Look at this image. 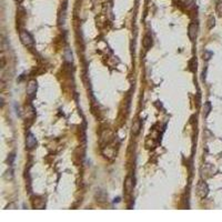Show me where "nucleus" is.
<instances>
[{"label": "nucleus", "instance_id": "nucleus-11", "mask_svg": "<svg viewBox=\"0 0 222 222\" xmlns=\"http://www.w3.org/2000/svg\"><path fill=\"white\" fill-rule=\"evenodd\" d=\"M189 66H190V70L192 72H196L197 71V58H192L191 61L189 62Z\"/></svg>", "mask_w": 222, "mask_h": 222}, {"label": "nucleus", "instance_id": "nucleus-6", "mask_svg": "<svg viewBox=\"0 0 222 222\" xmlns=\"http://www.w3.org/2000/svg\"><path fill=\"white\" fill-rule=\"evenodd\" d=\"M133 187H135V183H133V178L131 175H128L124 181V191H126L127 194H131V192L133 191Z\"/></svg>", "mask_w": 222, "mask_h": 222}, {"label": "nucleus", "instance_id": "nucleus-1", "mask_svg": "<svg viewBox=\"0 0 222 222\" xmlns=\"http://www.w3.org/2000/svg\"><path fill=\"white\" fill-rule=\"evenodd\" d=\"M19 37H20V40L21 42H22V44L26 46V47H32L33 44H35V40L32 38V36L30 35L27 30H20Z\"/></svg>", "mask_w": 222, "mask_h": 222}, {"label": "nucleus", "instance_id": "nucleus-5", "mask_svg": "<svg viewBox=\"0 0 222 222\" xmlns=\"http://www.w3.org/2000/svg\"><path fill=\"white\" fill-rule=\"evenodd\" d=\"M36 92H37V82L35 80H31L27 86V96L29 97L30 99H33Z\"/></svg>", "mask_w": 222, "mask_h": 222}, {"label": "nucleus", "instance_id": "nucleus-8", "mask_svg": "<svg viewBox=\"0 0 222 222\" xmlns=\"http://www.w3.org/2000/svg\"><path fill=\"white\" fill-rule=\"evenodd\" d=\"M142 46L146 49H149L150 47L152 46V38L150 35H146L143 37V40H142Z\"/></svg>", "mask_w": 222, "mask_h": 222}, {"label": "nucleus", "instance_id": "nucleus-16", "mask_svg": "<svg viewBox=\"0 0 222 222\" xmlns=\"http://www.w3.org/2000/svg\"><path fill=\"white\" fill-rule=\"evenodd\" d=\"M147 1H148V0H147Z\"/></svg>", "mask_w": 222, "mask_h": 222}, {"label": "nucleus", "instance_id": "nucleus-4", "mask_svg": "<svg viewBox=\"0 0 222 222\" xmlns=\"http://www.w3.org/2000/svg\"><path fill=\"white\" fill-rule=\"evenodd\" d=\"M198 30H199V27L197 24L192 22V24L189 25V28H188V36H189V39H190L191 41H194L197 39Z\"/></svg>", "mask_w": 222, "mask_h": 222}, {"label": "nucleus", "instance_id": "nucleus-2", "mask_svg": "<svg viewBox=\"0 0 222 222\" xmlns=\"http://www.w3.org/2000/svg\"><path fill=\"white\" fill-rule=\"evenodd\" d=\"M209 193V188L208 184L203 181H199L198 186H197V194L200 199H205Z\"/></svg>", "mask_w": 222, "mask_h": 222}, {"label": "nucleus", "instance_id": "nucleus-12", "mask_svg": "<svg viewBox=\"0 0 222 222\" xmlns=\"http://www.w3.org/2000/svg\"><path fill=\"white\" fill-rule=\"evenodd\" d=\"M64 57H66V60H67L68 62H71V61H72V55H71L70 50H66Z\"/></svg>", "mask_w": 222, "mask_h": 222}, {"label": "nucleus", "instance_id": "nucleus-9", "mask_svg": "<svg viewBox=\"0 0 222 222\" xmlns=\"http://www.w3.org/2000/svg\"><path fill=\"white\" fill-rule=\"evenodd\" d=\"M211 108H212V107H211V102L208 101V102L205 103V111H203V116H205V118H207L208 116H209V113H210Z\"/></svg>", "mask_w": 222, "mask_h": 222}, {"label": "nucleus", "instance_id": "nucleus-13", "mask_svg": "<svg viewBox=\"0 0 222 222\" xmlns=\"http://www.w3.org/2000/svg\"><path fill=\"white\" fill-rule=\"evenodd\" d=\"M216 12L220 17H222V1H220L218 5H216Z\"/></svg>", "mask_w": 222, "mask_h": 222}, {"label": "nucleus", "instance_id": "nucleus-7", "mask_svg": "<svg viewBox=\"0 0 222 222\" xmlns=\"http://www.w3.org/2000/svg\"><path fill=\"white\" fill-rule=\"evenodd\" d=\"M141 130V120L140 119H137L136 121H133L132 123V128H131V132L133 136H138L139 135V132Z\"/></svg>", "mask_w": 222, "mask_h": 222}, {"label": "nucleus", "instance_id": "nucleus-14", "mask_svg": "<svg viewBox=\"0 0 222 222\" xmlns=\"http://www.w3.org/2000/svg\"><path fill=\"white\" fill-rule=\"evenodd\" d=\"M211 57H212V52H210V51H205V52H203V59H205V60H209Z\"/></svg>", "mask_w": 222, "mask_h": 222}, {"label": "nucleus", "instance_id": "nucleus-15", "mask_svg": "<svg viewBox=\"0 0 222 222\" xmlns=\"http://www.w3.org/2000/svg\"><path fill=\"white\" fill-rule=\"evenodd\" d=\"M16 1H18V2H22L24 0H16Z\"/></svg>", "mask_w": 222, "mask_h": 222}, {"label": "nucleus", "instance_id": "nucleus-3", "mask_svg": "<svg viewBox=\"0 0 222 222\" xmlns=\"http://www.w3.org/2000/svg\"><path fill=\"white\" fill-rule=\"evenodd\" d=\"M36 146H37V139L32 133L28 132L26 136V148L28 150H32L35 149Z\"/></svg>", "mask_w": 222, "mask_h": 222}, {"label": "nucleus", "instance_id": "nucleus-10", "mask_svg": "<svg viewBox=\"0 0 222 222\" xmlns=\"http://www.w3.org/2000/svg\"><path fill=\"white\" fill-rule=\"evenodd\" d=\"M214 25H216V19H214L213 16H209V18H208V28L209 29H212L214 27Z\"/></svg>", "mask_w": 222, "mask_h": 222}]
</instances>
